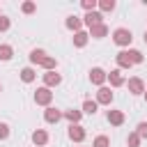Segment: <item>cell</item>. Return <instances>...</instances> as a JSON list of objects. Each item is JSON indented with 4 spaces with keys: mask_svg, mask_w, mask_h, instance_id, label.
<instances>
[{
    "mask_svg": "<svg viewBox=\"0 0 147 147\" xmlns=\"http://www.w3.org/2000/svg\"><path fill=\"white\" fill-rule=\"evenodd\" d=\"M113 41L124 48V46H129V44L133 41V34H131V30H126V28H117V30L113 32Z\"/></svg>",
    "mask_w": 147,
    "mask_h": 147,
    "instance_id": "6da1fadb",
    "label": "cell"
},
{
    "mask_svg": "<svg viewBox=\"0 0 147 147\" xmlns=\"http://www.w3.org/2000/svg\"><path fill=\"white\" fill-rule=\"evenodd\" d=\"M51 101H53V92H51L48 87H39V90L34 92V103H37V106H46V108H48Z\"/></svg>",
    "mask_w": 147,
    "mask_h": 147,
    "instance_id": "7a4b0ae2",
    "label": "cell"
},
{
    "mask_svg": "<svg viewBox=\"0 0 147 147\" xmlns=\"http://www.w3.org/2000/svg\"><path fill=\"white\" fill-rule=\"evenodd\" d=\"M90 80L94 83V85H99V87H103V83L108 80V74L101 69V67H94L92 71H90Z\"/></svg>",
    "mask_w": 147,
    "mask_h": 147,
    "instance_id": "3957f363",
    "label": "cell"
},
{
    "mask_svg": "<svg viewBox=\"0 0 147 147\" xmlns=\"http://www.w3.org/2000/svg\"><path fill=\"white\" fill-rule=\"evenodd\" d=\"M83 21H85L87 28H94V25H101V23H103V14H101V11H87Z\"/></svg>",
    "mask_w": 147,
    "mask_h": 147,
    "instance_id": "277c9868",
    "label": "cell"
},
{
    "mask_svg": "<svg viewBox=\"0 0 147 147\" xmlns=\"http://www.w3.org/2000/svg\"><path fill=\"white\" fill-rule=\"evenodd\" d=\"M62 83V76L57 74V71H46L44 74V87H55V85H60Z\"/></svg>",
    "mask_w": 147,
    "mask_h": 147,
    "instance_id": "5b68a950",
    "label": "cell"
},
{
    "mask_svg": "<svg viewBox=\"0 0 147 147\" xmlns=\"http://www.w3.org/2000/svg\"><path fill=\"white\" fill-rule=\"evenodd\" d=\"M129 92H131V94H145V83H142V78H138V76L129 78Z\"/></svg>",
    "mask_w": 147,
    "mask_h": 147,
    "instance_id": "8992f818",
    "label": "cell"
},
{
    "mask_svg": "<svg viewBox=\"0 0 147 147\" xmlns=\"http://www.w3.org/2000/svg\"><path fill=\"white\" fill-rule=\"evenodd\" d=\"M44 119H46L48 124H57V122L62 119V113H60L57 108H53V106H48V108L44 110Z\"/></svg>",
    "mask_w": 147,
    "mask_h": 147,
    "instance_id": "52a82bcc",
    "label": "cell"
},
{
    "mask_svg": "<svg viewBox=\"0 0 147 147\" xmlns=\"http://www.w3.org/2000/svg\"><path fill=\"white\" fill-rule=\"evenodd\" d=\"M69 138H71L74 142H83V140H85V129H83L80 124H71V126H69Z\"/></svg>",
    "mask_w": 147,
    "mask_h": 147,
    "instance_id": "ba28073f",
    "label": "cell"
},
{
    "mask_svg": "<svg viewBox=\"0 0 147 147\" xmlns=\"http://www.w3.org/2000/svg\"><path fill=\"white\" fill-rule=\"evenodd\" d=\"M113 101V92H110V87H99L96 90V103H110Z\"/></svg>",
    "mask_w": 147,
    "mask_h": 147,
    "instance_id": "9c48e42d",
    "label": "cell"
},
{
    "mask_svg": "<svg viewBox=\"0 0 147 147\" xmlns=\"http://www.w3.org/2000/svg\"><path fill=\"white\" fill-rule=\"evenodd\" d=\"M32 142H34V147H41V145H46V142H48V133H46L44 129H37V131H32Z\"/></svg>",
    "mask_w": 147,
    "mask_h": 147,
    "instance_id": "30bf717a",
    "label": "cell"
},
{
    "mask_svg": "<svg viewBox=\"0 0 147 147\" xmlns=\"http://www.w3.org/2000/svg\"><path fill=\"white\" fill-rule=\"evenodd\" d=\"M108 122L113 126H122L124 124V113L122 110H108Z\"/></svg>",
    "mask_w": 147,
    "mask_h": 147,
    "instance_id": "8fae6325",
    "label": "cell"
},
{
    "mask_svg": "<svg viewBox=\"0 0 147 147\" xmlns=\"http://www.w3.org/2000/svg\"><path fill=\"white\" fill-rule=\"evenodd\" d=\"M108 80H110V85H113V87L124 85V76H122V71H119V69H113V71L108 74Z\"/></svg>",
    "mask_w": 147,
    "mask_h": 147,
    "instance_id": "7c38bea8",
    "label": "cell"
},
{
    "mask_svg": "<svg viewBox=\"0 0 147 147\" xmlns=\"http://www.w3.org/2000/svg\"><path fill=\"white\" fill-rule=\"evenodd\" d=\"M108 34V25H94V28H90V37H94V39H101V37H106Z\"/></svg>",
    "mask_w": 147,
    "mask_h": 147,
    "instance_id": "4fadbf2b",
    "label": "cell"
},
{
    "mask_svg": "<svg viewBox=\"0 0 147 147\" xmlns=\"http://www.w3.org/2000/svg\"><path fill=\"white\" fill-rule=\"evenodd\" d=\"M115 60H117L119 69H129V67H131V60H129V53H126V51H119V53L115 55Z\"/></svg>",
    "mask_w": 147,
    "mask_h": 147,
    "instance_id": "5bb4252c",
    "label": "cell"
},
{
    "mask_svg": "<svg viewBox=\"0 0 147 147\" xmlns=\"http://www.w3.org/2000/svg\"><path fill=\"white\" fill-rule=\"evenodd\" d=\"M62 117H67V119H69L71 124H78V122H80V117H83V113H80V110H74V108H71V110H64V113H62Z\"/></svg>",
    "mask_w": 147,
    "mask_h": 147,
    "instance_id": "9a60e30c",
    "label": "cell"
},
{
    "mask_svg": "<svg viewBox=\"0 0 147 147\" xmlns=\"http://www.w3.org/2000/svg\"><path fill=\"white\" fill-rule=\"evenodd\" d=\"M87 37H90V34H87V32H83V30H80V32H76V34H74V46H76V48H83V46L87 44Z\"/></svg>",
    "mask_w": 147,
    "mask_h": 147,
    "instance_id": "2e32d148",
    "label": "cell"
},
{
    "mask_svg": "<svg viewBox=\"0 0 147 147\" xmlns=\"http://www.w3.org/2000/svg\"><path fill=\"white\" fill-rule=\"evenodd\" d=\"M11 55H14V48L9 44H0V60L7 62V60H11Z\"/></svg>",
    "mask_w": 147,
    "mask_h": 147,
    "instance_id": "e0dca14e",
    "label": "cell"
},
{
    "mask_svg": "<svg viewBox=\"0 0 147 147\" xmlns=\"http://www.w3.org/2000/svg\"><path fill=\"white\" fill-rule=\"evenodd\" d=\"M80 25H83V21H80L78 16H69V18H67V28H69V30L80 32Z\"/></svg>",
    "mask_w": 147,
    "mask_h": 147,
    "instance_id": "ac0fdd59",
    "label": "cell"
},
{
    "mask_svg": "<svg viewBox=\"0 0 147 147\" xmlns=\"http://www.w3.org/2000/svg\"><path fill=\"white\" fill-rule=\"evenodd\" d=\"M44 57H46V53H44L41 48H34V51L30 53V62H32V64H41Z\"/></svg>",
    "mask_w": 147,
    "mask_h": 147,
    "instance_id": "d6986e66",
    "label": "cell"
},
{
    "mask_svg": "<svg viewBox=\"0 0 147 147\" xmlns=\"http://www.w3.org/2000/svg\"><path fill=\"white\" fill-rule=\"evenodd\" d=\"M34 76H37V74H34V69H32V67H25V69L21 71V80H23V83H32V80H34Z\"/></svg>",
    "mask_w": 147,
    "mask_h": 147,
    "instance_id": "ffe728a7",
    "label": "cell"
},
{
    "mask_svg": "<svg viewBox=\"0 0 147 147\" xmlns=\"http://www.w3.org/2000/svg\"><path fill=\"white\" fill-rule=\"evenodd\" d=\"M41 67H44L46 71H55V67H57V62H55V57H51V55H46V57L41 60Z\"/></svg>",
    "mask_w": 147,
    "mask_h": 147,
    "instance_id": "44dd1931",
    "label": "cell"
},
{
    "mask_svg": "<svg viewBox=\"0 0 147 147\" xmlns=\"http://www.w3.org/2000/svg\"><path fill=\"white\" fill-rule=\"evenodd\" d=\"M126 53H129V60H131V64H140V62H142V53H140V51L131 48V51H126Z\"/></svg>",
    "mask_w": 147,
    "mask_h": 147,
    "instance_id": "7402d4cb",
    "label": "cell"
},
{
    "mask_svg": "<svg viewBox=\"0 0 147 147\" xmlns=\"http://www.w3.org/2000/svg\"><path fill=\"white\" fill-rule=\"evenodd\" d=\"M96 106H99L96 101H90V99H87V101L83 103V113H87V115H94V113H96Z\"/></svg>",
    "mask_w": 147,
    "mask_h": 147,
    "instance_id": "603a6c76",
    "label": "cell"
},
{
    "mask_svg": "<svg viewBox=\"0 0 147 147\" xmlns=\"http://www.w3.org/2000/svg\"><path fill=\"white\" fill-rule=\"evenodd\" d=\"M80 5H83V9H85V11H96V7H99V0H83Z\"/></svg>",
    "mask_w": 147,
    "mask_h": 147,
    "instance_id": "cb8c5ba5",
    "label": "cell"
},
{
    "mask_svg": "<svg viewBox=\"0 0 147 147\" xmlns=\"http://www.w3.org/2000/svg\"><path fill=\"white\" fill-rule=\"evenodd\" d=\"M99 9L101 11H113L115 9V0H99Z\"/></svg>",
    "mask_w": 147,
    "mask_h": 147,
    "instance_id": "d4e9b609",
    "label": "cell"
},
{
    "mask_svg": "<svg viewBox=\"0 0 147 147\" xmlns=\"http://www.w3.org/2000/svg\"><path fill=\"white\" fill-rule=\"evenodd\" d=\"M126 145L129 147H140V136L133 131V133H129V138H126Z\"/></svg>",
    "mask_w": 147,
    "mask_h": 147,
    "instance_id": "484cf974",
    "label": "cell"
},
{
    "mask_svg": "<svg viewBox=\"0 0 147 147\" xmlns=\"http://www.w3.org/2000/svg\"><path fill=\"white\" fill-rule=\"evenodd\" d=\"M92 147H110V140L106 136H96L94 142H92Z\"/></svg>",
    "mask_w": 147,
    "mask_h": 147,
    "instance_id": "4316f807",
    "label": "cell"
},
{
    "mask_svg": "<svg viewBox=\"0 0 147 147\" xmlns=\"http://www.w3.org/2000/svg\"><path fill=\"white\" fill-rule=\"evenodd\" d=\"M21 9H23V14H32V11H34V9H37V5H34V2H30V0H28V2H23V5H21Z\"/></svg>",
    "mask_w": 147,
    "mask_h": 147,
    "instance_id": "83f0119b",
    "label": "cell"
},
{
    "mask_svg": "<svg viewBox=\"0 0 147 147\" xmlns=\"http://www.w3.org/2000/svg\"><path fill=\"white\" fill-rule=\"evenodd\" d=\"M136 133H138L140 138H147V122H140L138 129H136Z\"/></svg>",
    "mask_w": 147,
    "mask_h": 147,
    "instance_id": "f1b7e54d",
    "label": "cell"
},
{
    "mask_svg": "<svg viewBox=\"0 0 147 147\" xmlns=\"http://www.w3.org/2000/svg\"><path fill=\"white\" fill-rule=\"evenodd\" d=\"M9 25H11V23H9V18H7V16H0V32L9 30Z\"/></svg>",
    "mask_w": 147,
    "mask_h": 147,
    "instance_id": "f546056e",
    "label": "cell"
},
{
    "mask_svg": "<svg viewBox=\"0 0 147 147\" xmlns=\"http://www.w3.org/2000/svg\"><path fill=\"white\" fill-rule=\"evenodd\" d=\"M7 138H9V126L0 124V140H7Z\"/></svg>",
    "mask_w": 147,
    "mask_h": 147,
    "instance_id": "4dcf8cb0",
    "label": "cell"
},
{
    "mask_svg": "<svg viewBox=\"0 0 147 147\" xmlns=\"http://www.w3.org/2000/svg\"><path fill=\"white\" fill-rule=\"evenodd\" d=\"M145 101H147V90H145Z\"/></svg>",
    "mask_w": 147,
    "mask_h": 147,
    "instance_id": "1f68e13d",
    "label": "cell"
},
{
    "mask_svg": "<svg viewBox=\"0 0 147 147\" xmlns=\"http://www.w3.org/2000/svg\"><path fill=\"white\" fill-rule=\"evenodd\" d=\"M145 44H147V32H145Z\"/></svg>",
    "mask_w": 147,
    "mask_h": 147,
    "instance_id": "d6a6232c",
    "label": "cell"
},
{
    "mask_svg": "<svg viewBox=\"0 0 147 147\" xmlns=\"http://www.w3.org/2000/svg\"><path fill=\"white\" fill-rule=\"evenodd\" d=\"M0 92H2V85H0Z\"/></svg>",
    "mask_w": 147,
    "mask_h": 147,
    "instance_id": "836d02e7",
    "label": "cell"
}]
</instances>
